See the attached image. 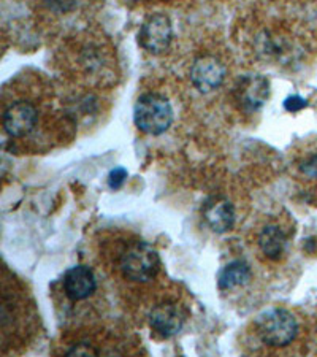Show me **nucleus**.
<instances>
[{
	"label": "nucleus",
	"mask_w": 317,
	"mask_h": 357,
	"mask_svg": "<svg viewBox=\"0 0 317 357\" xmlns=\"http://www.w3.org/2000/svg\"><path fill=\"white\" fill-rule=\"evenodd\" d=\"M135 126L148 135H160L173 123V108L167 97L157 92H148L137 100L134 108Z\"/></svg>",
	"instance_id": "f257e3e1"
},
{
	"label": "nucleus",
	"mask_w": 317,
	"mask_h": 357,
	"mask_svg": "<svg viewBox=\"0 0 317 357\" xmlns=\"http://www.w3.org/2000/svg\"><path fill=\"white\" fill-rule=\"evenodd\" d=\"M159 268L160 259L157 251L145 241H137V243L130 245L121 257L123 275L135 283H146V281L153 280L157 275Z\"/></svg>",
	"instance_id": "f03ea898"
},
{
	"label": "nucleus",
	"mask_w": 317,
	"mask_h": 357,
	"mask_svg": "<svg viewBox=\"0 0 317 357\" xmlns=\"http://www.w3.org/2000/svg\"><path fill=\"white\" fill-rule=\"evenodd\" d=\"M257 327L263 343L275 348H284L291 344L298 333L295 316L284 308L268 310L258 318Z\"/></svg>",
	"instance_id": "7ed1b4c3"
},
{
	"label": "nucleus",
	"mask_w": 317,
	"mask_h": 357,
	"mask_svg": "<svg viewBox=\"0 0 317 357\" xmlns=\"http://www.w3.org/2000/svg\"><path fill=\"white\" fill-rule=\"evenodd\" d=\"M173 38V26L169 16L155 13L143 22L138 33V42L141 48L151 54H162L169 50Z\"/></svg>",
	"instance_id": "20e7f679"
},
{
	"label": "nucleus",
	"mask_w": 317,
	"mask_h": 357,
	"mask_svg": "<svg viewBox=\"0 0 317 357\" xmlns=\"http://www.w3.org/2000/svg\"><path fill=\"white\" fill-rule=\"evenodd\" d=\"M235 100L246 113H254L265 105L270 97V83L262 75H247L235 86Z\"/></svg>",
	"instance_id": "39448f33"
},
{
	"label": "nucleus",
	"mask_w": 317,
	"mask_h": 357,
	"mask_svg": "<svg viewBox=\"0 0 317 357\" xmlns=\"http://www.w3.org/2000/svg\"><path fill=\"white\" fill-rule=\"evenodd\" d=\"M38 112L31 102L20 100L11 103L3 113V129L11 138H21L31 134L36 129Z\"/></svg>",
	"instance_id": "423d86ee"
},
{
	"label": "nucleus",
	"mask_w": 317,
	"mask_h": 357,
	"mask_svg": "<svg viewBox=\"0 0 317 357\" xmlns=\"http://www.w3.org/2000/svg\"><path fill=\"white\" fill-rule=\"evenodd\" d=\"M227 77V68L215 56H201L194 62L190 68V79L200 92H208L217 89Z\"/></svg>",
	"instance_id": "0eeeda50"
},
{
	"label": "nucleus",
	"mask_w": 317,
	"mask_h": 357,
	"mask_svg": "<svg viewBox=\"0 0 317 357\" xmlns=\"http://www.w3.org/2000/svg\"><path fill=\"white\" fill-rule=\"evenodd\" d=\"M184 321H186V313L173 302L155 305L153 312L149 313V326L157 335L164 338L175 337L183 329Z\"/></svg>",
	"instance_id": "6e6552de"
},
{
	"label": "nucleus",
	"mask_w": 317,
	"mask_h": 357,
	"mask_svg": "<svg viewBox=\"0 0 317 357\" xmlns=\"http://www.w3.org/2000/svg\"><path fill=\"white\" fill-rule=\"evenodd\" d=\"M203 220L212 232L226 234L230 232L235 226V208L222 195H212L206 199L201 208Z\"/></svg>",
	"instance_id": "1a4fd4ad"
},
{
	"label": "nucleus",
	"mask_w": 317,
	"mask_h": 357,
	"mask_svg": "<svg viewBox=\"0 0 317 357\" xmlns=\"http://www.w3.org/2000/svg\"><path fill=\"white\" fill-rule=\"evenodd\" d=\"M97 281L88 266H75L63 276V291L72 302H82L95 292Z\"/></svg>",
	"instance_id": "9d476101"
},
{
	"label": "nucleus",
	"mask_w": 317,
	"mask_h": 357,
	"mask_svg": "<svg viewBox=\"0 0 317 357\" xmlns=\"http://www.w3.org/2000/svg\"><path fill=\"white\" fill-rule=\"evenodd\" d=\"M249 280L251 267L245 261H232L219 272L217 286L221 291H230L245 286Z\"/></svg>",
	"instance_id": "9b49d317"
},
{
	"label": "nucleus",
	"mask_w": 317,
	"mask_h": 357,
	"mask_svg": "<svg viewBox=\"0 0 317 357\" xmlns=\"http://www.w3.org/2000/svg\"><path fill=\"white\" fill-rule=\"evenodd\" d=\"M287 246V237L278 226H267L258 235V248L272 261L282 257Z\"/></svg>",
	"instance_id": "f8f14e48"
},
{
	"label": "nucleus",
	"mask_w": 317,
	"mask_h": 357,
	"mask_svg": "<svg viewBox=\"0 0 317 357\" xmlns=\"http://www.w3.org/2000/svg\"><path fill=\"white\" fill-rule=\"evenodd\" d=\"M43 5L54 13H68L77 8L78 0H42Z\"/></svg>",
	"instance_id": "ddd939ff"
},
{
	"label": "nucleus",
	"mask_w": 317,
	"mask_h": 357,
	"mask_svg": "<svg viewBox=\"0 0 317 357\" xmlns=\"http://www.w3.org/2000/svg\"><path fill=\"white\" fill-rule=\"evenodd\" d=\"M127 180V170L123 169V167H116V169H113L109 172L108 175V186L113 189V191H116V189L123 188V184Z\"/></svg>",
	"instance_id": "4468645a"
},
{
	"label": "nucleus",
	"mask_w": 317,
	"mask_h": 357,
	"mask_svg": "<svg viewBox=\"0 0 317 357\" xmlns=\"http://www.w3.org/2000/svg\"><path fill=\"white\" fill-rule=\"evenodd\" d=\"M300 170L308 178H317V153L311 154L308 159H304L302 165H300Z\"/></svg>",
	"instance_id": "2eb2a0df"
},
{
	"label": "nucleus",
	"mask_w": 317,
	"mask_h": 357,
	"mask_svg": "<svg viewBox=\"0 0 317 357\" xmlns=\"http://www.w3.org/2000/svg\"><path fill=\"white\" fill-rule=\"evenodd\" d=\"M308 107V102L302 99L300 96H292V97H287L286 102H284V108L287 112L291 113H297L300 110H303V108Z\"/></svg>",
	"instance_id": "dca6fc26"
}]
</instances>
